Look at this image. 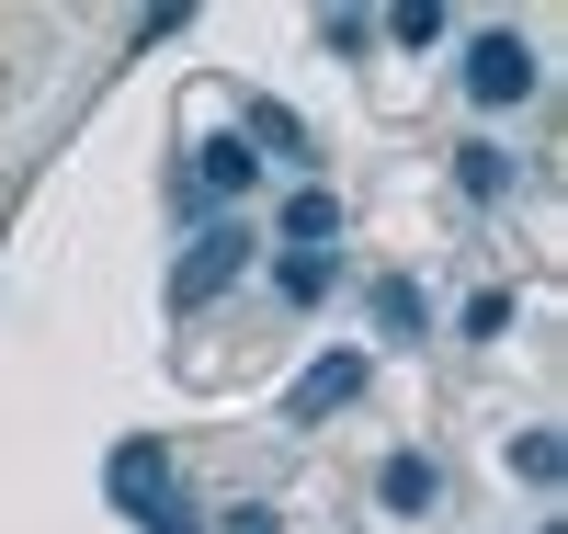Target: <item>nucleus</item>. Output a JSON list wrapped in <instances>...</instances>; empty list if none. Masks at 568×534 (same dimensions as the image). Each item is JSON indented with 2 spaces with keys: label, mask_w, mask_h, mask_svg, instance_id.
I'll return each mask as SVG.
<instances>
[{
  "label": "nucleus",
  "mask_w": 568,
  "mask_h": 534,
  "mask_svg": "<svg viewBox=\"0 0 568 534\" xmlns=\"http://www.w3.org/2000/svg\"><path fill=\"white\" fill-rule=\"evenodd\" d=\"M103 490H114V512H125L136 534H205V512L182 501V466H171L160 432H125V444L103 455Z\"/></svg>",
  "instance_id": "f257e3e1"
},
{
  "label": "nucleus",
  "mask_w": 568,
  "mask_h": 534,
  "mask_svg": "<svg viewBox=\"0 0 568 534\" xmlns=\"http://www.w3.org/2000/svg\"><path fill=\"white\" fill-rule=\"evenodd\" d=\"M251 251H262V239H251L240 216H205L194 239H182V262H171V308H216L227 284L251 273Z\"/></svg>",
  "instance_id": "7ed1b4c3"
},
{
  "label": "nucleus",
  "mask_w": 568,
  "mask_h": 534,
  "mask_svg": "<svg viewBox=\"0 0 568 534\" xmlns=\"http://www.w3.org/2000/svg\"><path fill=\"white\" fill-rule=\"evenodd\" d=\"M240 137H251V160H262V171H273V160H284V171H307V160H318V137L284 114V103H240Z\"/></svg>",
  "instance_id": "0eeeda50"
},
{
  "label": "nucleus",
  "mask_w": 568,
  "mask_h": 534,
  "mask_svg": "<svg viewBox=\"0 0 568 534\" xmlns=\"http://www.w3.org/2000/svg\"><path fill=\"white\" fill-rule=\"evenodd\" d=\"M511 182H524V160H511L500 137H466V149H455V193H466V205H500Z\"/></svg>",
  "instance_id": "6e6552de"
},
{
  "label": "nucleus",
  "mask_w": 568,
  "mask_h": 534,
  "mask_svg": "<svg viewBox=\"0 0 568 534\" xmlns=\"http://www.w3.org/2000/svg\"><path fill=\"white\" fill-rule=\"evenodd\" d=\"M387 34H398V46H444V12H433V0H398Z\"/></svg>",
  "instance_id": "4468645a"
},
{
  "label": "nucleus",
  "mask_w": 568,
  "mask_h": 534,
  "mask_svg": "<svg viewBox=\"0 0 568 534\" xmlns=\"http://www.w3.org/2000/svg\"><path fill=\"white\" fill-rule=\"evenodd\" d=\"M455 80H466V103H478V114H511V103H535V91H546V69H535V46L511 34V23H489V34H466V58H455Z\"/></svg>",
  "instance_id": "f03ea898"
},
{
  "label": "nucleus",
  "mask_w": 568,
  "mask_h": 534,
  "mask_svg": "<svg viewBox=\"0 0 568 534\" xmlns=\"http://www.w3.org/2000/svg\"><path fill=\"white\" fill-rule=\"evenodd\" d=\"M364 308H375V330H387V342H420V319H433L409 273H375V284H364Z\"/></svg>",
  "instance_id": "9d476101"
},
{
  "label": "nucleus",
  "mask_w": 568,
  "mask_h": 534,
  "mask_svg": "<svg viewBox=\"0 0 568 534\" xmlns=\"http://www.w3.org/2000/svg\"><path fill=\"white\" fill-rule=\"evenodd\" d=\"M329 284H342V262H329V251H273V296H284V308H318Z\"/></svg>",
  "instance_id": "9b49d317"
},
{
  "label": "nucleus",
  "mask_w": 568,
  "mask_h": 534,
  "mask_svg": "<svg viewBox=\"0 0 568 534\" xmlns=\"http://www.w3.org/2000/svg\"><path fill=\"white\" fill-rule=\"evenodd\" d=\"M364 375H375L364 353H318L296 386H284V432H318L329 410H353V399H364Z\"/></svg>",
  "instance_id": "20e7f679"
},
{
  "label": "nucleus",
  "mask_w": 568,
  "mask_h": 534,
  "mask_svg": "<svg viewBox=\"0 0 568 534\" xmlns=\"http://www.w3.org/2000/svg\"><path fill=\"white\" fill-rule=\"evenodd\" d=\"M216 534H284V512H273V501H227Z\"/></svg>",
  "instance_id": "dca6fc26"
},
{
  "label": "nucleus",
  "mask_w": 568,
  "mask_h": 534,
  "mask_svg": "<svg viewBox=\"0 0 568 534\" xmlns=\"http://www.w3.org/2000/svg\"><path fill=\"white\" fill-rule=\"evenodd\" d=\"M251 182H262V160H251V137H240V125L194 149V205H240Z\"/></svg>",
  "instance_id": "39448f33"
},
{
  "label": "nucleus",
  "mask_w": 568,
  "mask_h": 534,
  "mask_svg": "<svg viewBox=\"0 0 568 534\" xmlns=\"http://www.w3.org/2000/svg\"><path fill=\"white\" fill-rule=\"evenodd\" d=\"M511 477H524V490H557L568 477V432H511Z\"/></svg>",
  "instance_id": "f8f14e48"
},
{
  "label": "nucleus",
  "mask_w": 568,
  "mask_h": 534,
  "mask_svg": "<svg viewBox=\"0 0 568 534\" xmlns=\"http://www.w3.org/2000/svg\"><path fill=\"white\" fill-rule=\"evenodd\" d=\"M342 239V193L329 182H296L284 193V216H273V251H329Z\"/></svg>",
  "instance_id": "423d86ee"
},
{
  "label": "nucleus",
  "mask_w": 568,
  "mask_h": 534,
  "mask_svg": "<svg viewBox=\"0 0 568 534\" xmlns=\"http://www.w3.org/2000/svg\"><path fill=\"white\" fill-rule=\"evenodd\" d=\"M535 534H568V523H535Z\"/></svg>",
  "instance_id": "f3484780"
},
{
  "label": "nucleus",
  "mask_w": 568,
  "mask_h": 534,
  "mask_svg": "<svg viewBox=\"0 0 568 534\" xmlns=\"http://www.w3.org/2000/svg\"><path fill=\"white\" fill-rule=\"evenodd\" d=\"M500 330H511V296H500V284H478V296H466V342H500Z\"/></svg>",
  "instance_id": "ddd939ff"
},
{
  "label": "nucleus",
  "mask_w": 568,
  "mask_h": 534,
  "mask_svg": "<svg viewBox=\"0 0 568 534\" xmlns=\"http://www.w3.org/2000/svg\"><path fill=\"white\" fill-rule=\"evenodd\" d=\"M375 501H387L398 523H420V512L444 501V466L433 455H387V466H375Z\"/></svg>",
  "instance_id": "1a4fd4ad"
},
{
  "label": "nucleus",
  "mask_w": 568,
  "mask_h": 534,
  "mask_svg": "<svg viewBox=\"0 0 568 534\" xmlns=\"http://www.w3.org/2000/svg\"><path fill=\"white\" fill-rule=\"evenodd\" d=\"M318 46H329V58H364L375 23H364V12H329V23H318Z\"/></svg>",
  "instance_id": "2eb2a0df"
}]
</instances>
